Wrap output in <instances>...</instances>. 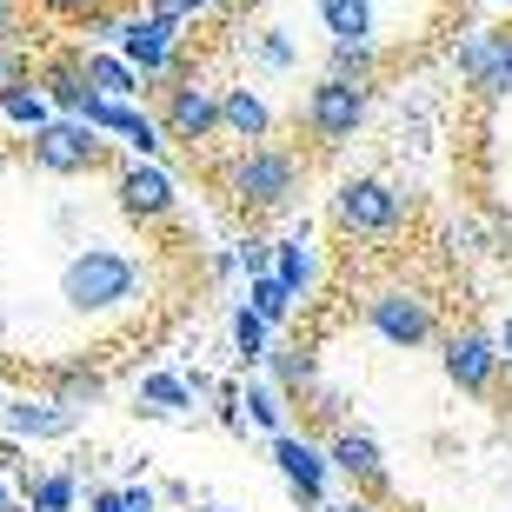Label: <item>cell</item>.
Returning a JSON list of instances; mask_svg holds the SVG:
<instances>
[{
  "label": "cell",
  "instance_id": "cell-1",
  "mask_svg": "<svg viewBox=\"0 0 512 512\" xmlns=\"http://www.w3.org/2000/svg\"><path fill=\"white\" fill-rule=\"evenodd\" d=\"M140 300H147V260L114 240H87L60 266V306L74 320H114V313H133Z\"/></svg>",
  "mask_w": 512,
  "mask_h": 512
},
{
  "label": "cell",
  "instance_id": "cell-2",
  "mask_svg": "<svg viewBox=\"0 0 512 512\" xmlns=\"http://www.w3.org/2000/svg\"><path fill=\"white\" fill-rule=\"evenodd\" d=\"M220 187H227V200L233 207H247V213H280L293 193H300V160L286 147H240L220 167Z\"/></svg>",
  "mask_w": 512,
  "mask_h": 512
},
{
  "label": "cell",
  "instance_id": "cell-3",
  "mask_svg": "<svg viewBox=\"0 0 512 512\" xmlns=\"http://www.w3.org/2000/svg\"><path fill=\"white\" fill-rule=\"evenodd\" d=\"M180 27H187L180 14H160V7H127V20H120V60L140 74V87H153V80L173 74L180 40H187Z\"/></svg>",
  "mask_w": 512,
  "mask_h": 512
},
{
  "label": "cell",
  "instance_id": "cell-4",
  "mask_svg": "<svg viewBox=\"0 0 512 512\" xmlns=\"http://www.w3.org/2000/svg\"><path fill=\"white\" fill-rule=\"evenodd\" d=\"M27 153H34L40 173L74 180V173H94L100 160H107V140H100V127H87V120H74V114H60V120H47V127H34Z\"/></svg>",
  "mask_w": 512,
  "mask_h": 512
},
{
  "label": "cell",
  "instance_id": "cell-5",
  "mask_svg": "<svg viewBox=\"0 0 512 512\" xmlns=\"http://www.w3.org/2000/svg\"><path fill=\"white\" fill-rule=\"evenodd\" d=\"M360 120H366V87H353V80H320V87L306 94V133H313L320 147L353 140Z\"/></svg>",
  "mask_w": 512,
  "mask_h": 512
},
{
  "label": "cell",
  "instance_id": "cell-6",
  "mask_svg": "<svg viewBox=\"0 0 512 512\" xmlns=\"http://www.w3.org/2000/svg\"><path fill=\"white\" fill-rule=\"evenodd\" d=\"M366 326L380 333L386 346H426L433 340V306L406 293V286H380L373 300H366Z\"/></svg>",
  "mask_w": 512,
  "mask_h": 512
},
{
  "label": "cell",
  "instance_id": "cell-7",
  "mask_svg": "<svg viewBox=\"0 0 512 512\" xmlns=\"http://www.w3.org/2000/svg\"><path fill=\"white\" fill-rule=\"evenodd\" d=\"M333 213H340L346 233H366V240H380V233H393L399 220H406V200H399L386 180H346L340 200H333Z\"/></svg>",
  "mask_w": 512,
  "mask_h": 512
},
{
  "label": "cell",
  "instance_id": "cell-8",
  "mask_svg": "<svg viewBox=\"0 0 512 512\" xmlns=\"http://www.w3.org/2000/svg\"><path fill=\"white\" fill-rule=\"evenodd\" d=\"M114 200H120V213H127V220H140V227H147V220H167L180 193H173V180L153 167V160H127V167L114 173Z\"/></svg>",
  "mask_w": 512,
  "mask_h": 512
},
{
  "label": "cell",
  "instance_id": "cell-9",
  "mask_svg": "<svg viewBox=\"0 0 512 512\" xmlns=\"http://www.w3.org/2000/svg\"><path fill=\"white\" fill-rule=\"evenodd\" d=\"M160 127H167V140H213L220 133V94L213 87H200V80H180V87H167V107H160Z\"/></svg>",
  "mask_w": 512,
  "mask_h": 512
},
{
  "label": "cell",
  "instance_id": "cell-10",
  "mask_svg": "<svg viewBox=\"0 0 512 512\" xmlns=\"http://www.w3.org/2000/svg\"><path fill=\"white\" fill-rule=\"evenodd\" d=\"M273 466H280V479L306 499V506H326V479H333V459H326L313 439H300V433H273Z\"/></svg>",
  "mask_w": 512,
  "mask_h": 512
},
{
  "label": "cell",
  "instance_id": "cell-11",
  "mask_svg": "<svg viewBox=\"0 0 512 512\" xmlns=\"http://www.w3.org/2000/svg\"><path fill=\"white\" fill-rule=\"evenodd\" d=\"M446 380H453L459 393H486V386L499 380V340H486L479 326L446 333Z\"/></svg>",
  "mask_w": 512,
  "mask_h": 512
},
{
  "label": "cell",
  "instance_id": "cell-12",
  "mask_svg": "<svg viewBox=\"0 0 512 512\" xmlns=\"http://www.w3.org/2000/svg\"><path fill=\"white\" fill-rule=\"evenodd\" d=\"M313 20L326 40H353V47H380L386 34L380 0H313Z\"/></svg>",
  "mask_w": 512,
  "mask_h": 512
},
{
  "label": "cell",
  "instance_id": "cell-13",
  "mask_svg": "<svg viewBox=\"0 0 512 512\" xmlns=\"http://www.w3.org/2000/svg\"><path fill=\"white\" fill-rule=\"evenodd\" d=\"M87 47H60V54H47L40 60V74H34V87L47 100H54L60 114H74L80 120V107H87Z\"/></svg>",
  "mask_w": 512,
  "mask_h": 512
},
{
  "label": "cell",
  "instance_id": "cell-14",
  "mask_svg": "<svg viewBox=\"0 0 512 512\" xmlns=\"http://www.w3.org/2000/svg\"><path fill=\"white\" fill-rule=\"evenodd\" d=\"M0 406H7V433L14 439H67L80 426V413L60 406L54 393L47 399H0Z\"/></svg>",
  "mask_w": 512,
  "mask_h": 512
},
{
  "label": "cell",
  "instance_id": "cell-15",
  "mask_svg": "<svg viewBox=\"0 0 512 512\" xmlns=\"http://www.w3.org/2000/svg\"><path fill=\"white\" fill-rule=\"evenodd\" d=\"M326 459H333V473H346L353 486H366V493L386 486V459H380V446H373L366 433H340L333 446H326Z\"/></svg>",
  "mask_w": 512,
  "mask_h": 512
},
{
  "label": "cell",
  "instance_id": "cell-16",
  "mask_svg": "<svg viewBox=\"0 0 512 512\" xmlns=\"http://www.w3.org/2000/svg\"><path fill=\"white\" fill-rule=\"evenodd\" d=\"M220 133L247 140V147L273 133V107L260 100V87H227V94H220Z\"/></svg>",
  "mask_w": 512,
  "mask_h": 512
},
{
  "label": "cell",
  "instance_id": "cell-17",
  "mask_svg": "<svg viewBox=\"0 0 512 512\" xmlns=\"http://www.w3.org/2000/svg\"><path fill=\"white\" fill-rule=\"evenodd\" d=\"M87 94H100V100H140L147 87H140V74H133L120 54H100V47H87Z\"/></svg>",
  "mask_w": 512,
  "mask_h": 512
},
{
  "label": "cell",
  "instance_id": "cell-18",
  "mask_svg": "<svg viewBox=\"0 0 512 512\" xmlns=\"http://www.w3.org/2000/svg\"><path fill=\"white\" fill-rule=\"evenodd\" d=\"M273 280H280L293 300H306V293H313L320 260H313V240H306V233H293V240H280V247H273Z\"/></svg>",
  "mask_w": 512,
  "mask_h": 512
},
{
  "label": "cell",
  "instance_id": "cell-19",
  "mask_svg": "<svg viewBox=\"0 0 512 512\" xmlns=\"http://www.w3.org/2000/svg\"><path fill=\"white\" fill-rule=\"evenodd\" d=\"M187 406H193V380H180V373H147L140 380V413L173 419V413H187Z\"/></svg>",
  "mask_w": 512,
  "mask_h": 512
},
{
  "label": "cell",
  "instance_id": "cell-20",
  "mask_svg": "<svg viewBox=\"0 0 512 512\" xmlns=\"http://www.w3.org/2000/svg\"><path fill=\"white\" fill-rule=\"evenodd\" d=\"M380 67V47H353V40H326V80H353L366 87Z\"/></svg>",
  "mask_w": 512,
  "mask_h": 512
},
{
  "label": "cell",
  "instance_id": "cell-21",
  "mask_svg": "<svg viewBox=\"0 0 512 512\" xmlns=\"http://www.w3.org/2000/svg\"><path fill=\"white\" fill-rule=\"evenodd\" d=\"M0 120H7V127H20V133H34V127H47V120H54V100L27 80V87H14V94H0Z\"/></svg>",
  "mask_w": 512,
  "mask_h": 512
},
{
  "label": "cell",
  "instance_id": "cell-22",
  "mask_svg": "<svg viewBox=\"0 0 512 512\" xmlns=\"http://www.w3.org/2000/svg\"><path fill=\"white\" fill-rule=\"evenodd\" d=\"M499 47H506V34H499V27H466V34H459V47H453V67L466 80H479L486 67H493Z\"/></svg>",
  "mask_w": 512,
  "mask_h": 512
},
{
  "label": "cell",
  "instance_id": "cell-23",
  "mask_svg": "<svg viewBox=\"0 0 512 512\" xmlns=\"http://www.w3.org/2000/svg\"><path fill=\"white\" fill-rule=\"evenodd\" d=\"M47 380H54V399H60V406H74V413H87V406L107 393V380L87 373V366H47Z\"/></svg>",
  "mask_w": 512,
  "mask_h": 512
},
{
  "label": "cell",
  "instance_id": "cell-24",
  "mask_svg": "<svg viewBox=\"0 0 512 512\" xmlns=\"http://www.w3.org/2000/svg\"><path fill=\"white\" fill-rule=\"evenodd\" d=\"M247 306L260 313L266 326H280L286 313H293V293H286V286L273 280V273H253V286H247Z\"/></svg>",
  "mask_w": 512,
  "mask_h": 512
},
{
  "label": "cell",
  "instance_id": "cell-25",
  "mask_svg": "<svg viewBox=\"0 0 512 512\" xmlns=\"http://www.w3.org/2000/svg\"><path fill=\"white\" fill-rule=\"evenodd\" d=\"M240 406H247V419H253V426H266V433H286V406H280V386L253 380L247 393H240Z\"/></svg>",
  "mask_w": 512,
  "mask_h": 512
},
{
  "label": "cell",
  "instance_id": "cell-26",
  "mask_svg": "<svg viewBox=\"0 0 512 512\" xmlns=\"http://www.w3.org/2000/svg\"><path fill=\"white\" fill-rule=\"evenodd\" d=\"M266 333H273V326H266L253 306H240V313H233V346H240V360H247V366H260V360H266V346H273Z\"/></svg>",
  "mask_w": 512,
  "mask_h": 512
},
{
  "label": "cell",
  "instance_id": "cell-27",
  "mask_svg": "<svg viewBox=\"0 0 512 512\" xmlns=\"http://www.w3.org/2000/svg\"><path fill=\"white\" fill-rule=\"evenodd\" d=\"M260 366H273V386H306L313 380V360H306L300 346H266Z\"/></svg>",
  "mask_w": 512,
  "mask_h": 512
},
{
  "label": "cell",
  "instance_id": "cell-28",
  "mask_svg": "<svg viewBox=\"0 0 512 512\" xmlns=\"http://www.w3.org/2000/svg\"><path fill=\"white\" fill-rule=\"evenodd\" d=\"M27 80H34V54H27L20 40H0V94H14Z\"/></svg>",
  "mask_w": 512,
  "mask_h": 512
},
{
  "label": "cell",
  "instance_id": "cell-29",
  "mask_svg": "<svg viewBox=\"0 0 512 512\" xmlns=\"http://www.w3.org/2000/svg\"><path fill=\"white\" fill-rule=\"evenodd\" d=\"M34 512H74V473L34 479Z\"/></svg>",
  "mask_w": 512,
  "mask_h": 512
},
{
  "label": "cell",
  "instance_id": "cell-30",
  "mask_svg": "<svg viewBox=\"0 0 512 512\" xmlns=\"http://www.w3.org/2000/svg\"><path fill=\"white\" fill-rule=\"evenodd\" d=\"M120 20H127V7H114V0H100L94 14H80L74 27H80L87 40H120Z\"/></svg>",
  "mask_w": 512,
  "mask_h": 512
},
{
  "label": "cell",
  "instance_id": "cell-31",
  "mask_svg": "<svg viewBox=\"0 0 512 512\" xmlns=\"http://www.w3.org/2000/svg\"><path fill=\"white\" fill-rule=\"evenodd\" d=\"M473 87H479L486 100H506V94H512V40H506V47L493 54V67H486V74H479Z\"/></svg>",
  "mask_w": 512,
  "mask_h": 512
},
{
  "label": "cell",
  "instance_id": "cell-32",
  "mask_svg": "<svg viewBox=\"0 0 512 512\" xmlns=\"http://www.w3.org/2000/svg\"><path fill=\"white\" fill-rule=\"evenodd\" d=\"M253 54H260V67H273V74H286V67L300 60V54H293V40H286L280 27H266V34L253 40Z\"/></svg>",
  "mask_w": 512,
  "mask_h": 512
},
{
  "label": "cell",
  "instance_id": "cell-33",
  "mask_svg": "<svg viewBox=\"0 0 512 512\" xmlns=\"http://www.w3.org/2000/svg\"><path fill=\"white\" fill-rule=\"evenodd\" d=\"M233 260L247 266V273H273V240H260V233H247V240L233 247Z\"/></svg>",
  "mask_w": 512,
  "mask_h": 512
},
{
  "label": "cell",
  "instance_id": "cell-34",
  "mask_svg": "<svg viewBox=\"0 0 512 512\" xmlns=\"http://www.w3.org/2000/svg\"><path fill=\"white\" fill-rule=\"evenodd\" d=\"M40 14H54V20H80V14H94L100 0H34Z\"/></svg>",
  "mask_w": 512,
  "mask_h": 512
},
{
  "label": "cell",
  "instance_id": "cell-35",
  "mask_svg": "<svg viewBox=\"0 0 512 512\" xmlns=\"http://www.w3.org/2000/svg\"><path fill=\"white\" fill-rule=\"evenodd\" d=\"M0 40H27L20 34V0H0Z\"/></svg>",
  "mask_w": 512,
  "mask_h": 512
},
{
  "label": "cell",
  "instance_id": "cell-36",
  "mask_svg": "<svg viewBox=\"0 0 512 512\" xmlns=\"http://www.w3.org/2000/svg\"><path fill=\"white\" fill-rule=\"evenodd\" d=\"M120 506H127V512H160V506H153V493H147V486H127V493H120Z\"/></svg>",
  "mask_w": 512,
  "mask_h": 512
},
{
  "label": "cell",
  "instance_id": "cell-37",
  "mask_svg": "<svg viewBox=\"0 0 512 512\" xmlns=\"http://www.w3.org/2000/svg\"><path fill=\"white\" fill-rule=\"evenodd\" d=\"M207 7H213V0H167V14H180V20H187V14H207Z\"/></svg>",
  "mask_w": 512,
  "mask_h": 512
},
{
  "label": "cell",
  "instance_id": "cell-38",
  "mask_svg": "<svg viewBox=\"0 0 512 512\" xmlns=\"http://www.w3.org/2000/svg\"><path fill=\"white\" fill-rule=\"evenodd\" d=\"M313 512H373L366 499H340V506H313Z\"/></svg>",
  "mask_w": 512,
  "mask_h": 512
},
{
  "label": "cell",
  "instance_id": "cell-39",
  "mask_svg": "<svg viewBox=\"0 0 512 512\" xmlns=\"http://www.w3.org/2000/svg\"><path fill=\"white\" fill-rule=\"evenodd\" d=\"M94 512H127V506H120V493H94Z\"/></svg>",
  "mask_w": 512,
  "mask_h": 512
},
{
  "label": "cell",
  "instance_id": "cell-40",
  "mask_svg": "<svg viewBox=\"0 0 512 512\" xmlns=\"http://www.w3.org/2000/svg\"><path fill=\"white\" fill-rule=\"evenodd\" d=\"M499 360H512V320L499 326Z\"/></svg>",
  "mask_w": 512,
  "mask_h": 512
},
{
  "label": "cell",
  "instance_id": "cell-41",
  "mask_svg": "<svg viewBox=\"0 0 512 512\" xmlns=\"http://www.w3.org/2000/svg\"><path fill=\"white\" fill-rule=\"evenodd\" d=\"M0 512H14V499H7V479H0Z\"/></svg>",
  "mask_w": 512,
  "mask_h": 512
},
{
  "label": "cell",
  "instance_id": "cell-42",
  "mask_svg": "<svg viewBox=\"0 0 512 512\" xmlns=\"http://www.w3.org/2000/svg\"><path fill=\"white\" fill-rule=\"evenodd\" d=\"M133 7H160V14H167V0H133Z\"/></svg>",
  "mask_w": 512,
  "mask_h": 512
},
{
  "label": "cell",
  "instance_id": "cell-43",
  "mask_svg": "<svg viewBox=\"0 0 512 512\" xmlns=\"http://www.w3.org/2000/svg\"><path fill=\"white\" fill-rule=\"evenodd\" d=\"M0 353H7V320H0Z\"/></svg>",
  "mask_w": 512,
  "mask_h": 512
},
{
  "label": "cell",
  "instance_id": "cell-44",
  "mask_svg": "<svg viewBox=\"0 0 512 512\" xmlns=\"http://www.w3.org/2000/svg\"><path fill=\"white\" fill-rule=\"evenodd\" d=\"M499 7H512V0H499Z\"/></svg>",
  "mask_w": 512,
  "mask_h": 512
}]
</instances>
